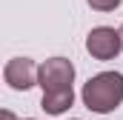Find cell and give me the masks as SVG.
Instances as JSON below:
<instances>
[{
    "instance_id": "277c9868",
    "label": "cell",
    "mask_w": 123,
    "mask_h": 120,
    "mask_svg": "<svg viewBox=\"0 0 123 120\" xmlns=\"http://www.w3.org/2000/svg\"><path fill=\"white\" fill-rule=\"evenodd\" d=\"M37 77H40V66H34L31 57H12L3 69V80L14 91H29L31 86H37Z\"/></svg>"
},
{
    "instance_id": "3957f363",
    "label": "cell",
    "mask_w": 123,
    "mask_h": 120,
    "mask_svg": "<svg viewBox=\"0 0 123 120\" xmlns=\"http://www.w3.org/2000/svg\"><path fill=\"white\" fill-rule=\"evenodd\" d=\"M120 49H123L120 31H115L112 26H97L86 37V52L94 60H115L120 54Z\"/></svg>"
},
{
    "instance_id": "7a4b0ae2",
    "label": "cell",
    "mask_w": 123,
    "mask_h": 120,
    "mask_svg": "<svg viewBox=\"0 0 123 120\" xmlns=\"http://www.w3.org/2000/svg\"><path fill=\"white\" fill-rule=\"evenodd\" d=\"M72 80H74V66H72V60L49 57L40 66L37 86L43 89V94H52V91H69L72 89Z\"/></svg>"
},
{
    "instance_id": "ba28073f",
    "label": "cell",
    "mask_w": 123,
    "mask_h": 120,
    "mask_svg": "<svg viewBox=\"0 0 123 120\" xmlns=\"http://www.w3.org/2000/svg\"><path fill=\"white\" fill-rule=\"evenodd\" d=\"M117 31H120V40H123V26H120V29H117Z\"/></svg>"
},
{
    "instance_id": "8992f818",
    "label": "cell",
    "mask_w": 123,
    "mask_h": 120,
    "mask_svg": "<svg viewBox=\"0 0 123 120\" xmlns=\"http://www.w3.org/2000/svg\"><path fill=\"white\" fill-rule=\"evenodd\" d=\"M89 6H92L94 12H115L117 6H120L123 0H86Z\"/></svg>"
},
{
    "instance_id": "5b68a950",
    "label": "cell",
    "mask_w": 123,
    "mask_h": 120,
    "mask_svg": "<svg viewBox=\"0 0 123 120\" xmlns=\"http://www.w3.org/2000/svg\"><path fill=\"white\" fill-rule=\"evenodd\" d=\"M72 103H74V91H52V94H43V100H40V109L46 112V114H63L66 109H72Z\"/></svg>"
},
{
    "instance_id": "9c48e42d",
    "label": "cell",
    "mask_w": 123,
    "mask_h": 120,
    "mask_svg": "<svg viewBox=\"0 0 123 120\" xmlns=\"http://www.w3.org/2000/svg\"><path fill=\"white\" fill-rule=\"evenodd\" d=\"M26 120H34V117H26Z\"/></svg>"
},
{
    "instance_id": "52a82bcc",
    "label": "cell",
    "mask_w": 123,
    "mask_h": 120,
    "mask_svg": "<svg viewBox=\"0 0 123 120\" xmlns=\"http://www.w3.org/2000/svg\"><path fill=\"white\" fill-rule=\"evenodd\" d=\"M0 120H17V117H14V114H12L9 109H6V112H0Z\"/></svg>"
},
{
    "instance_id": "6da1fadb",
    "label": "cell",
    "mask_w": 123,
    "mask_h": 120,
    "mask_svg": "<svg viewBox=\"0 0 123 120\" xmlns=\"http://www.w3.org/2000/svg\"><path fill=\"white\" fill-rule=\"evenodd\" d=\"M83 106L94 114H109L123 103V74L120 72H100L83 83L80 91Z\"/></svg>"
}]
</instances>
